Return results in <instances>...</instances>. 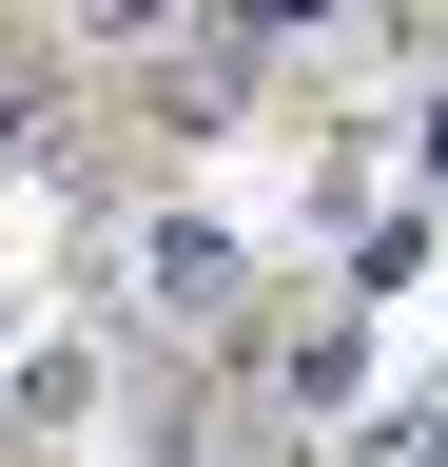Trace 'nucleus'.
Segmentation results:
<instances>
[{
    "label": "nucleus",
    "mask_w": 448,
    "mask_h": 467,
    "mask_svg": "<svg viewBox=\"0 0 448 467\" xmlns=\"http://www.w3.org/2000/svg\"><path fill=\"white\" fill-rule=\"evenodd\" d=\"M78 409H98V350H0V429L20 448H78Z\"/></svg>",
    "instance_id": "f03ea898"
},
{
    "label": "nucleus",
    "mask_w": 448,
    "mask_h": 467,
    "mask_svg": "<svg viewBox=\"0 0 448 467\" xmlns=\"http://www.w3.org/2000/svg\"><path fill=\"white\" fill-rule=\"evenodd\" d=\"M429 429H448V389H370V409H331L312 467H429Z\"/></svg>",
    "instance_id": "20e7f679"
},
{
    "label": "nucleus",
    "mask_w": 448,
    "mask_h": 467,
    "mask_svg": "<svg viewBox=\"0 0 448 467\" xmlns=\"http://www.w3.org/2000/svg\"><path fill=\"white\" fill-rule=\"evenodd\" d=\"M118 312H156V331H195V350H254L273 331V254H254V234L234 214H137V254L118 273H98V331H118Z\"/></svg>",
    "instance_id": "f257e3e1"
},
{
    "label": "nucleus",
    "mask_w": 448,
    "mask_h": 467,
    "mask_svg": "<svg viewBox=\"0 0 448 467\" xmlns=\"http://www.w3.org/2000/svg\"><path fill=\"white\" fill-rule=\"evenodd\" d=\"M429 467H448V429H429Z\"/></svg>",
    "instance_id": "6e6552de"
},
{
    "label": "nucleus",
    "mask_w": 448,
    "mask_h": 467,
    "mask_svg": "<svg viewBox=\"0 0 448 467\" xmlns=\"http://www.w3.org/2000/svg\"><path fill=\"white\" fill-rule=\"evenodd\" d=\"M273 389H293L312 429H331V409H370V331H351V312H312V331H273Z\"/></svg>",
    "instance_id": "7ed1b4c3"
},
{
    "label": "nucleus",
    "mask_w": 448,
    "mask_h": 467,
    "mask_svg": "<svg viewBox=\"0 0 448 467\" xmlns=\"http://www.w3.org/2000/svg\"><path fill=\"white\" fill-rule=\"evenodd\" d=\"M254 39H331V20H370V0H234Z\"/></svg>",
    "instance_id": "423d86ee"
},
{
    "label": "nucleus",
    "mask_w": 448,
    "mask_h": 467,
    "mask_svg": "<svg viewBox=\"0 0 448 467\" xmlns=\"http://www.w3.org/2000/svg\"><path fill=\"white\" fill-rule=\"evenodd\" d=\"M59 20H78V39H176L195 0H59Z\"/></svg>",
    "instance_id": "39448f33"
},
{
    "label": "nucleus",
    "mask_w": 448,
    "mask_h": 467,
    "mask_svg": "<svg viewBox=\"0 0 448 467\" xmlns=\"http://www.w3.org/2000/svg\"><path fill=\"white\" fill-rule=\"evenodd\" d=\"M390 137H410V195H448V98H429V117H390Z\"/></svg>",
    "instance_id": "0eeeda50"
}]
</instances>
